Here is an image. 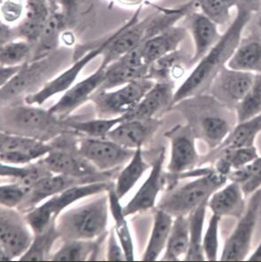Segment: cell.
Listing matches in <instances>:
<instances>
[{
    "label": "cell",
    "mask_w": 261,
    "mask_h": 262,
    "mask_svg": "<svg viewBox=\"0 0 261 262\" xmlns=\"http://www.w3.org/2000/svg\"><path fill=\"white\" fill-rule=\"evenodd\" d=\"M172 223L173 220L171 214L161 209H157L150 238L145 250L142 260L155 261L158 259L163 250H165Z\"/></svg>",
    "instance_id": "cell-29"
},
{
    "label": "cell",
    "mask_w": 261,
    "mask_h": 262,
    "mask_svg": "<svg viewBox=\"0 0 261 262\" xmlns=\"http://www.w3.org/2000/svg\"><path fill=\"white\" fill-rule=\"evenodd\" d=\"M24 65L0 66V85H1V88L5 84H7V83H9L23 69Z\"/></svg>",
    "instance_id": "cell-49"
},
{
    "label": "cell",
    "mask_w": 261,
    "mask_h": 262,
    "mask_svg": "<svg viewBox=\"0 0 261 262\" xmlns=\"http://www.w3.org/2000/svg\"><path fill=\"white\" fill-rule=\"evenodd\" d=\"M102 182L94 179H78L63 174H52L44 178L30 188L26 198L24 199L20 206L17 208L20 212H27L37 207L41 202L47 200L54 195L65 191L68 188L74 186L91 183V182Z\"/></svg>",
    "instance_id": "cell-18"
},
{
    "label": "cell",
    "mask_w": 261,
    "mask_h": 262,
    "mask_svg": "<svg viewBox=\"0 0 261 262\" xmlns=\"http://www.w3.org/2000/svg\"><path fill=\"white\" fill-rule=\"evenodd\" d=\"M110 209L115 220V231L119 239L122 248L125 254L127 261H133L134 259V250L133 239L130 236V230L128 228L127 222L123 212V207L120 205V199L115 191V185L107 190Z\"/></svg>",
    "instance_id": "cell-34"
},
{
    "label": "cell",
    "mask_w": 261,
    "mask_h": 262,
    "mask_svg": "<svg viewBox=\"0 0 261 262\" xmlns=\"http://www.w3.org/2000/svg\"><path fill=\"white\" fill-rule=\"evenodd\" d=\"M56 1H58V0H56Z\"/></svg>",
    "instance_id": "cell-56"
},
{
    "label": "cell",
    "mask_w": 261,
    "mask_h": 262,
    "mask_svg": "<svg viewBox=\"0 0 261 262\" xmlns=\"http://www.w3.org/2000/svg\"><path fill=\"white\" fill-rule=\"evenodd\" d=\"M235 113L237 123L247 121L261 114V74L255 75L251 89L235 106Z\"/></svg>",
    "instance_id": "cell-43"
},
{
    "label": "cell",
    "mask_w": 261,
    "mask_h": 262,
    "mask_svg": "<svg viewBox=\"0 0 261 262\" xmlns=\"http://www.w3.org/2000/svg\"><path fill=\"white\" fill-rule=\"evenodd\" d=\"M141 8L130 17L127 23L117 30V34L107 45L102 54L101 68H106L113 61L137 49L147 39L149 16L140 20Z\"/></svg>",
    "instance_id": "cell-11"
},
{
    "label": "cell",
    "mask_w": 261,
    "mask_h": 262,
    "mask_svg": "<svg viewBox=\"0 0 261 262\" xmlns=\"http://www.w3.org/2000/svg\"><path fill=\"white\" fill-rule=\"evenodd\" d=\"M227 176L217 171H207L194 181L178 186L161 199L158 208L172 217L188 216L193 210L207 202L211 195L227 184Z\"/></svg>",
    "instance_id": "cell-4"
},
{
    "label": "cell",
    "mask_w": 261,
    "mask_h": 262,
    "mask_svg": "<svg viewBox=\"0 0 261 262\" xmlns=\"http://www.w3.org/2000/svg\"><path fill=\"white\" fill-rule=\"evenodd\" d=\"M61 63V58H55L54 54L38 61L24 64L20 72L1 88V105L10 104L21 95L34 94L47 84L50 76L57 73ZM24 97V98H25Z\"/></svg>",
    "instance_id": "cell-6"
},
{
    "label": "cell",
    "mask_w": 261,
    "mask_h": 262,
    "mask_svg": "<svg viewBox=\"0 0 261 262\" xmlns=\"http://www.w3.org/2000/svg\"><path fill=\"white\" fill-rule=\"evenodd\" d=\"M225 7L228 9H231L232 7H237L238 0H220Z\"/></svg>",
    "instance_id": "cell-52"
},
{
    "label": "cell",
    "mask_w": 261,
    "mask_h": 262,
    "mask_svg": "<svg viewBox=\"0 0 261 262\" xmlns=\"http://www.w3.org/2000/svg\"><path fill=\"white\" fill-rule=\"evenodd\" d=\"M150 66L144 63L139 47L105 68V78L98 90H112L133 81L149 78Z\"/></svg>",
    "instance_id": "cell-15"
},
{
    "label": "cell",
    "mask_w": 261,
    "mask_h": 262,
    "mask_svg": "<svg viewBox=\"0 0 261 262\" xmlns=\"http://www.w3.org/2000/svg\"><path fill=\"white\" fill-rule=\"evenodd\" d=\"M160 124L156 118L124 120L107 134V138L124 148L136 149L154 135Z\"/></svg>",
    "instance_id": "cell-19"
},
{
    "label": "cell",
    "mask_w": 261,
    "mask_h": 262,
    "mask_svg": "<svg viewBox=\"0 0 261 262\" xmlns=\"http://www.w3.org/2000/svg\"><path fill=\"white\" fill-rule=\"evenodd\" d=\"M60 233L56 229V222L39 234H35L33 242L24 255L20 256V261H43L50 259V252L54 243L60 238Z\"/></svg>",
    "instance_id": "cell-39"
},
{
    "label": "cell",
    "mask_w": 261,
    "mask_h": 262,
    "mask_svg": "<svg viewBox=\"0 0 261 262\" xmlns=\"http://www.w3.org/2000/svg\"><path fill=\"white\" fill-rule=\"evenodd\" d=\"M258 12H259V14L257 17V20H256V23H255V26H256L257 30H258V36L261 37V9Z\"/></svg>",
    "instance_id": "cell-54"
},
{
    "label": "cell",
    "mask_w": 261,
    "mask_h": 262,
    "mask_svg": "<svg viewBox=\"0 0 261 262\" xmlns=\"http://www.w3.org/2000/svg\"><path fill=\"white\" fill-rule=\"evenodd\" d=\"M117 31V30L114 33L111 34L108 37H105L103 40L99 42V44L95 45L92 48H89L85 54H81L78 59L74 60V62L71 64V66L64 70L61 73L54 77L52 80L48 81L47 84H44L43 88H41L40 90L27 95L24 98V102L27 104L40 106L48 99L54 97V95L67 91L69 88H71L73 85L84 68L86 67L91 61H94L95 58L102 55L105 48L116 36Z\"/></svg>",
    "instance_id": "cell-8"
},
{
    "label": "cell",
    "mask_w": 261,
    "mask_h": 262,
    "mask_svg": "<svg viewBox=\"0 0 261 262\" xmlns=\"http://www.w3.org/2000/svg\"><path fill=\"white\" fill-rule=\"evenodd\" d=\"M112 186H114V184L108 181L74 186L68 188L65 191L47 199L43 205H45L48 212H50L52 217L57 220L64 209L67 208L75 202L91 195H100L101 193L107 191L108 188H111Z\"/></svg>",
    "instance_id": "cell-25"
},
{
    "label": "cell",
    "mask_w": 261,
    "mask_h": 262,
    "mask_svg": "<svg viewBox=\"0 0 261 262\" xmlns=\"http://www.w3.org/2000/svg\"><path fill=\"white\" fill-rule=\"evenodd\" d=\"M101 237L95 240H64L63 246L54 255L53 261H84L92 259L99 251Z\"/></svg>",
    "instance_id": "cell-35"
},
{
    "label": "cell",
    "mask_w": 261,
    "mask_h": 262,
    "mask_svg": "<svg viewBox=\"0 0 261 262\" xmlns=\"http://www.w3.org/2000/svg\"><path fill=\"white\" fill-rule=\"evenodd\" d=\"M64 5H71V2H73L74 0H58Z\"/></svg>",
    "instance_id": "cell-55"
},
{
    "label": "cell",
    "mask_w": 261,
    "mask_h": 262,
    "mask_svg": "<svg viewBox=\"0 0 261 262\" xmlns=\"http://www.w3.org/2000/svg\"><path fill=\"white\" fill-rule=\"evenodd\" d=\"M110 208L108 195L101 193L84 205L60 213L56 229L64 240H95L106 233Z\"/></svg>",
    "instance_id": "cell-3"
},
{
    "label": "cell",
    "mask_w": 261,
    "mask_h": 262,
    "mask_svg": "<svg viewBox=\"0 0 261 262\" xmlns=\"http://www.w3.org/2000/svg\"><path fill=\"white\" fill-rule=\"evenodd\" d=\"M1 132L39 141H50L64 132L63 120L37 105H6L1 110Z\"/></svg>",
    "instance_id": "cell-2"
},
{
    "label": "cell",
    "mask_w": 261,
    "mask_h": 262,
    "mask_svg": "<svg viewBox=\"0 0 261 262\" xmlns=\"http://www.w3.org/2000/svg\"><path fill=\"white\" fill-rule=\"evenodd\" d=\"M227 67L234 71L261 74V37L255 35L241 39Z\"/></svg>",
    "instance_id": "cell-27"
},
{
    "label": "cell",
    "mask_w": 261,
    "mask_h": 262,
    "mask_svg": "<svg viewBox=\"0 0 261 262\" xmlns=\"http://www.w3.org/2000/svg\"><path fill=\"white\" fill-rule=\"evenodd\" d=\"M228 179L230 182L238 183L245 195L253 194L261 187L260 157L241 168L231 171Z\"/></svg>",
    "instance_id": "cell-42"
},
{
    "label": "cell",
    "mask_w": 261,
    "mask_h": 262,
    "mask_svg": "<svg viewBox=\"0 0 261 262\" xmlns=\"http://www.w3.org/2000/svg\"><path fill=\"white\" fill-rule=\"evenodd\" d=\"M260 132L261 114L247 121L238 123L237 125L232 129L225 141L216 148V153L227 149L254 146L256 138Z\"/></svg>",
    "instance_id": "cell-30"
},
{
    "label": "cell",
    "mask_w": 261,
    "mask_h": 262,
    "mask_svg": "<svg viewBox=\"0 0 261 262\" xmlns=\"http://www.w3.org/2000/svg\"><path fill=\"white\" fill-rule=\"evenodd\" d=\"M53 149L40 158V161L54 174H63L78 179H94L107 181L111 171H100L94 165L82 158L76 147L77 141L65 138L63 133L51 143Z\"/></svg>",
    "instance_id": "cell-5"
},
{
    "label": "cell",
    "mask_w": 261,
    "mask_h": 262,
    "mask_svg": "<svg viewBox=\"0 0 261 262\" xmlns=\"http://www.w3.org/2000/svg\"><path fill=\"white\" fill-rule=\"evenodd\" d=\"M186 34L187 29L173 26L147 38L139 47L144 63L151 66L156 61L177 51L178 47L184 40Z\"/></svg>",
    "instance_id": "cell-22"
},
{
    "label": "cell",
    "mask_w": 261,
    "mask_h": 262,
    "mask_svg": "<svg viewBox=\"0 0 261 262\" xmlns=\"http://www.w3.org/2000/svg\"><path fill=\"white\" fill-rule=\"evenodd\" d=\"M173 95V83L169 81L158 82L132 111L124 115V118L125 120L154 118L158 112L171 107Z\"/></svg>",
    "instance_id": "cell-21"
},
{
    "label": "cell",
    "mask_w": 261,
    "mask_h": 262,
    "mask_svg": "<svg viewBox=\"0 0 261 262\" xmlns=\"http://www.w3.org/2000/svg\"><path fill=\"white\" fill-rule=\"evenodd\" d=\"M189 248V221L187 216L175 217L168 238L164 261H176L186 256Z\"/></svg>",
    "instance_id": "cell-31"
},
{
    "label": "cell",
    "mask_w": 261,
    "mask_h": 262,
    "mask_svg": "<svg viewBox=\"0 0 261 262\" xmlns=\"http://www.w3.org/2000/svg\"><path fill=\"white\" fill-rule=\"evenodd\" d=\"M171 141V157L168 171L172 174L194 169L199 162L194 143V132L191 125H176L165 134Z\"/></svg>",
    "instance_id": "cell-14"
},
{
    "label": "cell",
    "mask_w": 261,
    "mask_h": 262,
    "mask_svg": "<svg viewBox=\"0 0 261 262\" xmlns=\"http://www.w3.org/2000/svg\"><path fill=\"white\" fill-rule=\"evenodd\" d=\"M237 8H242L250 13H256L261 9V0H238Z\"/></svg>",
    "instance_id": "cell-50"
},
{
    "label": "cell",
    "mask_w": 261,
    "mask_h": 262,
    "mask_svg": "<svg viewBox=\"0 0 261 262\" xmlns=\"http://www.w3.org/2000/svg\"><path fill=\"white\" fill-rule=\"evenodd\" d=\"M12 259H13L7 254V252L3 251L2 249H0V260L1 261H9V260H12Z\"/></svg>",
    "instance_id": "cell-53"
},
{
    "label": "cell",
    "mask_w": 261,
    "mask_h": 262,
    "mask_svg": "<svg viewBox=\"0 0 261 262\" xmlns=\"http://www.w3.org/2000/svg\"><path fill=\"white\" fill-rule=\"evenodd\" d=\"M0 170L2 177L13 178L14 182L30 188L44 178L54 174L43 165L40 159L36 163L25 165H7L1 163Z\"/></svg>",
    "instance_id": "cell-33"
},
{
    "label": "cell",
    "mask_w": 261,
    "mask_h": 262,
    "mask_svg": "<svg viewBox=\"0 0 261 262\" xmlns=\"http://www.w3.org/2000/svg\"><path fill=\"white\" fill-rule=\"evenodd\" d=\"M245 193L234 182L225 184L214 192L207 202L211 212L219 217L241 218L245 211Z\"/></svg>",
    "instance_id": "cell-24"
},
{
    "label": "cell",
    "mask_w": 261,
    "mask_h": 262,
    "mask_svg": "<svg viewBox=\"0 0 261 262\" xmlns=\"http://www.w3.org/2000/svg\"><path fill=\"white\" fill-rule=\"evenodd\" d=\"M148 168L149 165H147L143 159L141 148H136L134 157L130 158L128 165L121 171L117 177L115 191L119 199H123L134 188Z\"/></svg>",
    "instance_id": "cell-36"
},
{
    "label": "cell",
    "mask_w": 261,
    "mask_h": 262,
    "mask_svg": "<svg viewBox=\"0 0 261 262\" xmlns=\"http://www.w3.org/2000/svg\"><path fill=\"white\" fill-rule=\"evenodd\" d=\"M104 78L105 68H98L97 71H94V73L77 84H73L63 93L60 100L49 108L51 113L60 120H63L75 110L90 100L92 95L101 88Z\"/></svg>",
    "instance_id": "cell-17"
},
{
    "label": "cell",
    "mask_w": 261,
    "mask_h": 262,
    "mask_svg": "<svg viewBox=\"0 0 261 262\" xmlns=\"http://www.w3.org/2000/svg\"><path fill=\"white\" fill-rule=\"evenodd\" d=\"M251 17L252 14L250 12L237 8V14L228 30L221 35L220 40L211 47V50L198 61V65L186 80L174 92L171 107L189 98L195 97L210 88L217 73L227 65L234 54Z\"/></svg>",
    "instance_id": "cell-1"
},
{
    "label": "cell",
    "mask_w": 261,
    "mask_h": 262,
    "mask_svg": "<svg viewBox=\"0 0 261 262\" xmlns=\"http://www.w3.org/2000/svg\"><path fill=\"white\" fill-rule=\"evenodd\" d=\"M216 154L217 158L214 170L227 177L231 171L241 168L259 157L255 146L227 149Z\"/></svg>",
    "instance_id": "cell-37"
},
{
    "label": "cell",
    "mask_w": 261,
    "mask_h": 262,
    "mask_svg": "<svg viewBox=\"0 0 261 262\" xmlns=\"http://www.w3.org/2000/svg\"><path fill=\"white\" fill-rule=\"evenodd\" d=\"M26 0H2L1 19L2 24L13 26L18 25L25 14Z\"/></svg>",
    "instance_id": "cell-47"
},
{
    "label": "cell",
    "mask_w": 261,
    "mask_h": 262,
    "mask_svg": "<svg viewBox=\"0 0 261 262\" xmlns=\"http://www.w3.org/2000/svg\"><path fill=\"white\" fill-rule=\"evenodd\" d=\"M30 188L17 182L0 186L1 206L7 208H18L30 191Z\"/></svg>",
    "instance_id": "cell-46"
},
{
    "label": "cell",
    "mask_w": 261,
    "mask_h": 262,
    "mask_svg": "<svg viewBox=\"0 0 261 262\" xmlns=\"http://www.w3.org/2000/svg\"><path fill=\"white\" fill-rule=\"evenodd\" d=\"M53 149L51 143L1 132L0 160L7 165H25L45 158Z\"/></svg>",
    "instance_id": "cell-13"
},
{
    "label": "cell",
    "mask_w": 261,
    "mask_h": 262,
    "mask_svg": "<svg viewBox=\"0 0 261 262\" xmlns=\"http://www.w3.org/2000/svg\"><path fill=\"white\" fill-rule=\"evenodd\" d=\"M221 218L212 214L208 222L207 229L203 239L205 259L210 261H216L219 259V231Z\"/></svg>",
    "instance_id": "cell-44"
},
{
    "label": "cell",
    "mask_w": 261,
    "mask_h": 262,
    "mask_svg": "<svg viewBox=\"0 0 261 262\" xmlns=\"http://www.w3.org/2000/svg\"><path fill=\"white\" fill-rule=\"evenodd\" d=\"M187 16V30L194 41V54L191 61L197 62L211 50L221 36L217 24L203 13H190Z\"/></svg>",
    "instance_id": "cell-23"
},
{
    "label": "cell",
    "mask_w": 261,
    "mask_h": 262,
    "mask_svg": "<svg viewBox=\"0 0 261 262\" xmlns=\"http://www.w3.org/2000/svg\"><path fill=\"white\" fill-rule=\"evenodd\" d=\"M50 14L45 0H26L25 14L20 24L15 26L14 35L36 44Z\"/></svg>",
    "instance_id": "cell-26"
},
{
    "label": "cell",
    "mask_w": 261,
    "mask_h": 262,
    "mask_svg": "<svg viewBox=\"0 0 261 262\" xmlns=\"http://www.w3.org/2000/svg\"><path fill=\"white\" fill-rule=\"evenodd\" d=\"M124 120V116H121L118 118H98L88 121H63V124L66 127L71 128L89 138H107V134Z\"/></svg>",
    "instance_id": "cell-40"
},
{
    "label": "cell",
    "mask_w": 261,
    "mask_h": 262,
    "mask_svg": "<svg viewBox=\"0 0 261 262\" xmlns=\"http://www.w3.org/2000/svg\"><path fill=\"white\" fill-rule=\"evenodd\" d=\"M164 158V149H163L152 163L150 173L147 180L138 190L136 195L123 207L125 217L154 207L158 193L162 188Z\"/></svg>",
    "instance_id": "cell-20"
},
{
    "label": "cell",
    "mask_w": 261,
    "mask_h": 262,
    "mask_svg": "<svg viewBox=\"0 0 261 262\" xmlns=\"http://www.w3.org/2000/svg\"><path fill=\"white\" fill-rule=\"evenodd\" d=\"M208 202V201H207ZM207 202L193 210L188 214L189 221V248L185 256V260L189 261H204L205 260L203 239H204V225Z\"/></svg>",
    "instance_id": "cell-32"
},
{
    "label": "cell",
    "mask_w": 261,
    "mask_h": 262,
    "mask_svg": "<svg viewBox=\"0 0 261 262\" xmlns=\"http://www.w3.org/2000/svg\"><path fill=\"white\" fill-rule=\"evenodd\" d=\"M63 27V14L60 12L51 13L40 37L34 45L33 54L30 61H38L54 54L57 49L60 34Z\"/></svg>",
    "instance_id": "cell-28"
},
{
    "label": "cell",
    "mask_w": 261,
    "mask_h": 262,
    "mask_svg": "<svg viewBox=\"0 0 261 262\" xmlns=\"http://www.w3.org/2000/svg\"><path fill=\"white\" fill-rule=\"evenodd\" d=\"M203 14L213 20L217 25H224L230 20V9L220 0H193Z\"/></svg>",
    "instance_id": "cell-45"
},
{
    "label": "cell",
    "mask_w": 261,
    "mask_h": 262,
    "mask_svg": "<svg viewBox=\"0 0 261 262\" xmlns=\"http://www.w3.org/2000/svg\"><path fill=\"white\" fill-rule=\"evenodd\" d=\"M107 259L110 261H124V260H126L124 250L122 248L120 243H117L115 229H111L110 235H108Z\"/></svg>",
    "instance_id": "cell-48"
},
{
    "label": "cell",
    "mask_w": 261,
    "mask_h": 262,
    "mask_svg": "<svg viewBox=\"0 0 261 262\" xmlns=\"http://www.w3.org/2000/svg\"><path fill=\"white\" fill-rule=\"evenodd\" d=\"M255 75L251 72L234 71L226 65L211 83V94L225 104L236 106L251 89Z\"/></svg>",
    "instance_id": "cell-16"
},
{
    "label": "cell",
    "mask_w": 261,
    "mask_h": 262,
    "mask_svg": "<svg viewBox=\"0 0 261 262\" xmlns=\"http://www.w3.org/2000/svg\"><path fill=\"white\" fill-rule=\"evenodd\" d=\"M155 84L151 78H142L115 90H97L90 101L94 102L99 118H118L132 111Z\"/></svg>",
    "instance_id": "cell-7"
},
{
    "label": "cell",
    "mask_w": 261,
    "mask_h": 262,
    "mask_svg": "<svg viewBox=\"0 0 261 262\" xmlns=\"http://www.w3.org/2000/svg\"><path fill=\"white\" fill-rule=\"evenodd\" d=\"M78 143V154L102 172L117 171L135 153V149L124 148L107 138L85 137Z\"/></svg>",
    "instance_id": "cell-10"
},
{
    "label": "cell",
    "mask_w": 261,
    "mask_h": 262,
    "mask_svg": "<svg viewBox=\"0 0 261 262\" xmlns=\"http://www.w3.org/2000/svg\"><path fill=\"white\" fill-rule=\"evenodd\" d=\"M19 212L5 206L0 210V249L12 259L24 255L34 239L26 219Z\"/></svg>",
    "instance_id": "cell-12"
},
{
    "label": "cell",
    "mask_w": 261,
    "mask_h": 262,
    "mask_svg": "<svg viewBox=\"0 0 261 262\" xmlns=\"http://www.w3.org/2000/svg\"><path fill=\"white\" fill-rule=\"evenodd\" d=\"M248 260L249 261H261V242L258 245V248L255 250L254 252L250 256Z\"/></svg>",
    "instance_id": "cell-51"
},
{
    "label": "cell",
    "mask_w": 261,
    "mask_h": 262,
    "mask_svg": "<svg viewBox=\"0 0 261 262\" xmlns=\"http://www.w3.org/2000/svg\"><path fill=\"white\" fill-rule=\"evenodd\" d=\"M198 122V127L204 141L213 148H217L232 130L229 122L217 114L201 115Z\"/></svg>",
    "instance_id": "cell-38"
},
{
    "label": "cell",
    "mask_w": 261,
    "mask_h": 262,
    "mask_svg": "<svg viewBox=\"0 0 261 262\" xmlns=\"http://www.w3.org/2000/svg\"><path fill=\"white\" fill-rule=\"evenodd\" d=\"M260 205L261 188H259L251 195L248 208L245 209L234 231L225 243L220 258L221 260L241 261L246 259L251 249Z\"/></svg>",
    "instance_id": "cell-9"
},
{
    "label": "cell",
    "mask_w": 261,
    "mask_h": 262,
    "mask_svg": "<svg viewBox=\"0 0 261 262\" xmlns=\"http://www.w3.org/2000/svg\"><path fill=\"white\" fill-rule=\"evenodd\" d=\"M34 45L25 39H14L1 45V66L24 65L31 60Z\"/></svg>",
    "instance_id": "cell-41"
}]
</instances>
